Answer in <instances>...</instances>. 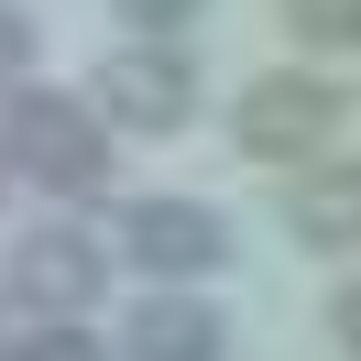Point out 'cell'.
<instances>
[{
  "instance_id": "6da1fadb",
  "label": "cell",
  "mask_w": 361,
  "mask_h": 361,
  "mask_svg": "<svg viewBox=\"0 0 361 361\" xmlns=\"http://www.w3.org/2000/svg\"><path fill=\"white\" fill-rule=\"evenodd\" d=\"M0 164L33 176L44 197H99V186H110V121H99L88 99L23 77V88L0 99Z\"/></svg>"
},
{
  "instance_id": "7a4b0ae2",
  "label": "cell",
  "mask_w": 361,
  "mask_h": 361,
  "mask_svg": "<svg viewBox=\"0 0 361 361\" xmlns=\"http://www.w3.org/2000/svg\"><path fill=\"white\" fill-rule=\"evenodd\" d=\"M339 110H350V99H339L317 66H285V77H252V88H241L230 142H241L252 164H295V176H307V164L339 142Z\"/></svg>"
},
{
  "instance_id": "3957f363",
  "label": "cell",
  "mask_w": 361,
  "mask_h": 361,
  "mask_svg": "<svg viewBox=\"0 0 361 361\" xmlns=\"http://www.w3.org/2000/svg\"><path fill=\"white\" fill-rule=\"evenodd\" d=\"M99 285H110V252H99V230H77V219L23 230V241H11V263H0V295H11V307H33V317H77Z\"/></svg>"
},
{
  "instance_id": "277c9868",
  "label": "cell",
  "mask_w": 361,
  "mask_h": 361,
  "mask_svg": "<svg viewBox=\"0 0 361 361\" xmlns=\"http://www.w3.org/2000/svg\"><path fill=\"white\" fill-rule=\"evenodd\" d=\"M121 252H132L154 285H208L230 263V219L197 197H132L121 208Z\"/></svg>"
},
{
  "instance_id": "5b68a950",
  "label": "cell",
  "mask_w": 361,
  "mask_h": 361,
  "mask_svg": "<svg viewBox=\"0 0 361 361\" xmlns=\"http://www.w3.org/2000/svg\"><path fill=\"white\" fill-rule=\"evenodd\" d=\"M99 121H121V132H186V121H197V66H186V44H121L110 66H99Z\"/></svg>"
},
{
  "instance_id": "8992f818",
  "label": "cell",
  "mask_w": 361,
  "mask_h": 361,
  "mask_svg": "<svg viewBox=\"0 0 361 361\" xmlns=\"http://www.w3.org/2000/svg\"><path fill=\"white\" fill-rule=\"evenodd\" d=\"M121 350L132 361H219L230 329H219V307H208L197 285H142L132 317H121Z\"/></svg>"
},
{
  "instance_id": "52a82bcc",
  "label": "cell",
  "mask_w": 361,
  "mask_h": 361,
  "mask_svg": "<svg viewBox=\"0 0 361 361\" xmlns=\"http://www.w3.org/2000/svg\"><path fill=\"white\" fill-rule=\"evenodd\" d=\"M285 230L307 252H350L361 241V154H317L307 176L285 186Z\"/></svg>"
},
{
  "instance_id": "ba28073f",
  "label": "cell",
  "mask_w": 361,
  "mask_h": 361,
  "mask_svg": "<svg viewBox=\"0 0 361 361\" xmlns=\"http://www.w3.org/2000/svg\"><path fill=\"white\" fill-rule=\"evenodd\" d=\"M274 23L295 55H361V0H285Z\"/></svg>"
},
{
  "instance_id": "9c48e42d",
  "label": "cell",
  "mask_w": 361,
  "mask_h": 361,
  "mask_svg": "<svg viewBox=\"0 0 361 361\" xmlns=\"http://www.w3.org/2000/svg\"><path fill=\"white\" fill-rule=\"evenodd\" d=\"M23 361H110V350H99L77 317H55V329H33V339H23Z\"/></svg>"
},
{
  "instance_id": "30bf717a",
  "label": "cell",
  "mask_w": 361,
  "mask_h": 361,
  "mask_svg": "<svg viewBox=\"0 0 361 361\" xmlns=\"http://www.w3.org/2000/svg\"><path fill=\"white\" fill-rule=\"evenodd\" d=\"M121 23L142 33V44H176V23H197L186 0H121Z\"/></svg>"
},
{
  "instance_id": "8fae6325",
  "label": "cell",
  "mask_w": 361,
  "mask_h": 361,
  "mask_svg": "<svg viewBox=\"0 0 361 361\" xmlns=\"http://www.w3.org/2000/svg\"><path fill=\"white\" fill-rule=\"evenodd\" d=\"M23 66H33V23H23V11H11V0H0V77L23 88Z\"/></svg>"
},
{
  "instance_id": "7c38bea8",
  "label": "cell",
  "mask_w": 361,
  "mask_h": 361,
  "mask_svg": "<svg viewBox=\"0 0 361 361\" xmlns=\"http://www.w3.org/2000/svg\"><path fill=\"white\" fill-rule=\"evenodd\" d=\"M329 329H339V339H350V361H361V274H350V285H339V295H329Z\"/></svg>"
}]
</instances>
